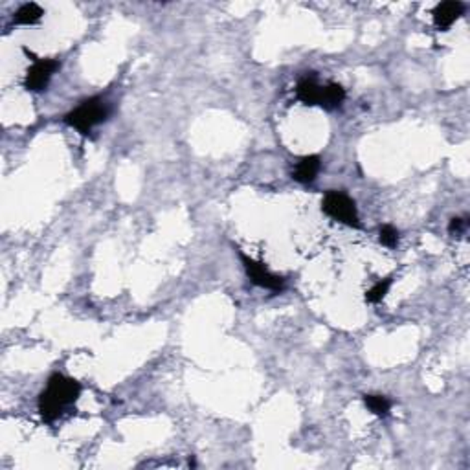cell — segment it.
<instances>
[{
  "instance_id": "cell-1",
  "label": "cell",
  "mask_w": 470,
  "mask_h": 470,
  "mask_svg": "<svg viewBox=\"0 0 470 470\" xmlns=\"http://www.w3.org/2000/svg\"><path fill=\"white\" fill-rule=\"evenodd\" d=\"M81 395V384L77 380L53 373L48 379L46 389L39 395V413L46 422H53L61 417L62 410L72 406Z\"/></svg>"
},
{
  "instance_id": "cell-2",
  "label": "cell",
  "mask_w": 470,
  "mask_h": 470,
  "mask_svg": "<svg viewBox=\"0 0 470 470\" xmlns=\"http://www.w3.org/2000/svg\"><path fill=\"white\" fill-rule=\"evenodd\" d=\"M109 105L101 98L85 100L79 107L65 116V123L79 130L81 135H88L96 125L103 123L109 116Z\"/></svg>"
},
{
  "instance_id": "cell-3",
  "label": "cell",
  "mask_w": 470,
  "mask_h": 470,
  "mask_svg": "<svg viewBox=\"0 0 470 470\" xmlns=\"http://www.w3.org/2000/svg\"><path fill=\"white\" fill-rule=\"evenodd\" d=\"M322 210L325 215H329L335 221L342 222V224L353 226L358 228V211H356L355 201L347 197L346 193L342 192H329L325 193V197L322 201Z\"/></svg>"
},
{
  "instance_id": "cell-4",
  "label": "cell",
  "mask_w": 470,
  "mask_h": 470,
  "mask_svg": "<svg viewBox=\"0 0 470 470\" xmlns=\"http://www.w3.org/2000/svg\"><path fill=\"white\" fill-rule=\"evenodd\" d=\"M239 260L241 263H243V267H245L246 276H248L250 281H252L255 287L267 288V290H272V293H281L285 288V278L270 272L263 263L252 260V257H248V255L243 254V252H239Z\"/></svg>"
},
{
  "instance_id": "cell-5",
  "label": "cell",
  "mask_w": 470,
  "mask_h": 470,
  "mask_svg": "<svg viewBox=\"0 0 470 470\" xmlns=\"http://www.w3.org/2000/svg\"><path fill=\"white\" fill-rule=\"evenodd\" d=\"M61 68L58 59H34V65L28 68L25 77V88L32 92H41L48 87L50 79Z\"/></svg>"
},
{
  "instance_id": "cell-6",
  "label": "cell",
  "mask_w": 470,
  "mask_h": 470,
  "mask_svg": "<svg viewBox=\"0 0 470 470\" xmlns=\"http://www.w3.org/2000/svg\"><path fill=\"white\" fill-rule=\"evenodd\" d=\"M463 13H465V4L463 2H459V0H446V2L436 6V10L432 13L434 25L439 29H443V32H446Z\"/></svg>"
},
{
  "instance_id": "cell-7",
  "label": "cell",
  "mask_w": 470,
  "mask_h": 470,
  "mask_svg": "<svg viewBox=\"0 0 470 470\" xmlns=\"http://www.w3.org/2000/svg\"><path fill=\"white\" fill-rule=\"evenodd\" d=\"M320 169H322V159L318 154H309V156H303L296 163V168L293 171V178L300 184H311L316 180Z\"/></svg>"
},
{
  "instance_id": "cell-8",
  "label": "cell",
  "mask_w": 470,
  "mask_h": 470,
  "mask_svg": "<svg viewBox=\"0 0 470 470\" xmlns=\"http://www.w3.org/2000/svg\"><path fill=\"white\" fill-rule=\"evenodd\" d=\"M322 85H318L314 77H303L302 81L297 83L296 96L297 100L305 103V105H320L322 101Z\"/></svg>"
},
{
  "instance_id": "cell-9",
  "label": "cell",
  "mask_w": 470,
  "mask_h": 470,
  "mask_svg": "<svg viewBox=\"0 0 470 470\" xmlns=\"http://www.w3.org/2000/svg\"><path fill=\"white\" fill-rule=\"evenodd\" d=\"M43 15H44V11L41 6L35 4V2H28V4H22L19 10L15 11L13 22L20 26L37 25L39 20L43 19Z\"/></svg>"
},
{
  "instance_id": "cell-10",
  "label": "cell",
  "mask_w": 470,
  "mask_h": 470,
  "mask_svg": "<svg viewBox=\"0 0 470 470\" xmlns=\"http://www.w3.org/2000/svg\"><path fill=\"white\" fill-rule=\"evenodd\" d=\"M346 100V90L338 83H329L322 90V101L320 107H323L325 111H333L336 107L342 105V101Z\"/></svg>"
},
{
  "instance_id": "cell-11",
  "label": "cell",
  "mask_w": 470,
  "mask_h": 470,
  "mask_svg": "<svg viewBox=\"0 0 470 470\" xmlns=\"http://www.w3.org/2000/svg\"><path fill=\"white\" fill-rule=\"evenodd\" d=\"M364 404L373 415L379 417H386L391 410V401L384 395H364Z\"/></svg>"
},
{
  "instance_id": "cell-12",
  "label": "cell",
  "mask_w": 470,
  "mask_h": 470,
  "mask_svg": "<svg viewBox=\"0 0 470 470\" xmlns=\"http://www.w3.org/2000/svg\"><path fill=\"white\" fill-rule=\"evenodd\" d=\"M391 283H394V279L391 278H384V279H380V281H377V283H375L373 287L368 290V293H365V302L368 303L382 302L384 297H386V294H388Z\"/></svg>"
},
{
  "instance_id": "cell-13",
  "label": "cell",
  "mask_w": 470,
  "mask_h": 470,
  "mask_svg": "<svg viewBox=\"0 0 470 470\" xmlns=\"http://www.w3.org/2000/svg\"><path fill=\"white\" fill-rule=\"evenodd\" d=\"M379 241L384 246L388 248H395L398 245V231L397 228H394L391 224H384L380 226L379 230Z\"/></svg>"
},
{
  "instance_id": "cell-14",
  "label": "cell",
  "mask_w": 470,
  "mask_h": 470,
  "mask_svg": "<svg viewBox=\"0 0 470 470\" xmlns=\"http://www.w3.org/2000/svg\"><path fill=\"white\" fill-rule=\"evenodd\" d=\"M465 230H466V221L465 219H461V217H454L450 221V224H448V231H450V234L459 235Z\"/></svg>"
}]
</instances>
